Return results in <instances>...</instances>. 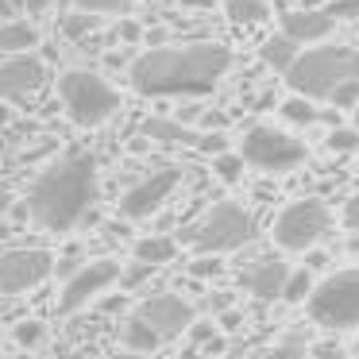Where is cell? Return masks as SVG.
Returning <instances> with one entry per match:
<instances>
[{
	"mask_svg": "<svg viewBox=\"0 0 359 359\" xmlns=\"http://www.w3.org/2000/svg\"><path fill=\"white\" fill-rule=\"evenodd\" d=\"M101 309H104V313H120V309H124V297H104Z\"/></svg>",
	"mask_w": 359,
	"mask_h": 359,
	"instance_id": "obj_36",
	"label": "cell"
},
{
	"mask_svg": "<svg viewBox=\"0 0 359 359\" xmlns=\"http://www.w3.org/2000/svg\"><path fill=\"white\" fill-rule=\"evenodd\" d=\"M259 58H263L271 70H278V74H286L290 70V62L297 58V43L290 39V35H271V39L259 47Z\"/></svg>",
	"mask_w": 359,
	"mask_h": 359,
	"instance_id": "obj_20",
	"label": "cell"
},
{
	"mask_svg": "<svg viewBox=\"0 0 359 359\" xmlns=\"http://www.w3.org/2000/svg\"><path fill=\"white\" fill-rule=\"evenodd\" d=\"M212 170H217L220 182H240L243 158H240V155H228V151H220V155H212Z\"/></svg>",
	"mask_w": 359,
	"mask_h": 359,
	"instance_id": "obj_25",
	"label": "cell"
},
{
	"mask_svg": "<svg viewBox=\"0 0 359 359\" xmlns=\"http://www.w3.org/2000/svg\"><path fill=\"white\" fill-rule=\"evenodd\" d=\"M116 282H120V263L116 259H93V263H86L81 271L70 274V282H66L62 294H58V313L70 317V313L86 309L89 302H97V297L109 294Z\"/></svg>",
	"mask_w": 359,
	"mask_h": 359,
	"instance_id": "obj_9",
	"label": "cell"
},
{
	"mask_svg": "<svg viewBox=\"0 0 359 359\" xmlns=\"http://www.w3.org/2000/svg\"><path fill=\"white\" fill-rule=\"evenodd\" d=\"M313 290V271L309 266H302V271H290L286 274V286H282V297L286 302H305Z\"/></svg>",
	"mask_w": 359,
	"mask_h": 359,
	"instance_id": "obj_22",
	"label": "cell"
},
{
	"mask_svg": "<svg viewBox=\"0 0 359 359\" xmlns=\"http://www.w3.org/2000/svg\"><path fill=\"white\" fill-rule=\"evenodd\" d=\"M344 228H348V232H359V194L344 205Z\"/></svg>",
	"mask_w": 359,
	"mask_h": 359,
	"instance_id": "obj_34",
	"label": "cell"
},
{
	"mask_svg": "<svg viewBox=\"0 0 359 359\" xmlns=\"http://www.w3.org/2000/svg\"><path fill=\"white\" fill-rule=\"evenodd\" d=\"M309 317L332 332L359 328V266L328 274L320 286L309 290Z\"/></svg>",
	"mask_w": 359,
	"mask_h": 359,
	"instance_id": "obj_6",
	"label": "cell"
},
{
	"mask_svg": "<svg viewBox=\"0 0 359 359\" xmlns=\"http://www.w3.org/2000/svg\"><path fill=\"white\" fill-rule=\"evenodd\" d=\"M336 32V20L328 16L325 8H297V12H286L282 16V35L302 47V43H320Z\"/></svg>",
	"mask_w": 359,
	"mask_h": 359,
	"instance_id": "obj_15",
	"label": "cell"
},
{
	"mask_svg": "<svg viewBox=\"0 0 359 359\" xmlns=\"http://www.w3.org/2000/svg\"><path fill=\"white\" fill-rule=\"evenodd\" d=\"M240 158H243V166H255L263 174H286V170H297L305 163V143L286 135V132H278V128L259 124L243 135Z\"/></svg>",
	"mask_w": 359,
	"mask_h": 359,
	"instance_id": "obj_7",
	"label": "cell"
},
{
	"mask_svg": "<svg viewBox=\"0 0 359 359\" xmlns=\"http://www.w3.org/2000/svg\"><path fill=\"white\" fill-rule=\"evenodd\" d=\"M55 271V255L47 248H20L0 255V294H27V290L43 286Z\"/></svg>",
	"mask_w": 359,
	"mask_h": 359,
	"instance_id": "obj_10",
	"label": "cell"
},
{
	"mask_svg": "<svg viewBox=\"0 0 359 359\" xmlns=\"http://www.w3.org/2000/svg\"><path fill=\"white\" fill-rule=\"evenodd\" d=\"M240 313H220V325H224V328H240Z\"/></svg>",
	"mask_w": 359,
	"mask_h": 359,
	"instance_id": "obj_37",
	"label": "cell"
},
{
	"mask_svg": "<svg viewBox=\"0 0 359 359\" xmlns=\"http://www.w3.org/2000/svg\"><path fill=\"white\" fill-rule=\"evenodd\" d=\"M93 12H81V16H70V20H66V24H62V32L66 35H70V39H78V35H86L89 32V24H93Z\"/></svg>",
	"mask_w": 359,
	"mask_h": 359,
	"instance_id": "obj_32",
	"label": "cell"
},
{
	"mask_svg": "<svg viewBox=\"0 0 359 359\" xmlns=\"http://www.w3.org/2000/svg\"><path fill=\"white\" fill-rule=\"evenodd\" d=\"M224 124V116H220V112H209V116H205V128H220Z\"/></svg>",
	"mask_w": 359,
	"mask_h": 359,
	"instance_id": "obj_40",
	"label": "cell"
},
{
	"mask_svg": "<svg viewBox=\"0 0 359 359\" xmlns=\"http://www.w3.org/2000/svg\"><path fill=\"white\" fill-rule=\"evenodd\" d=\"M135 0H74V8L78 12H93V16H120L128 12Z\"/></svg>",
	"mask_w": 359,
	"mask_h": 359,
	"instance_id": "obj_24",
	"label": "cell"
},
{
	"mask_svg": "<svg viewBox=\"0 0 359 359\" xmlns=\"http://www.w3.org/2000/svg\"><path fill=\"white\" fill-rule=\"evenodd\" d=\"M135 317L147 320L166 344V340H174V336L189 332V325H194L197 313H194V305H189L186 297H178V294H151L147 302L135 309Z\"/></svg>",
	"mask_w": 359,
	"mask_h": 359,
	"instance_id": "obj_12",
	"label": "cell"
},
{
	"mask_svg": "<svg viewBox=\"0 0 359 359\" xmlns=\"http://www.w3.org/2000/svg\"><path fill=\"white\" fill-rule=\"evenodd\" d=\"M286 274H290L286 263H278V259H266V263L243 271V290H248L251 297H259V302H274V297H282Z\"/></svg>",
	"mask_w": 359,
	"mask_h": 359,
	"instance_id": "obj_16",
	"label": "cell"
},
{
	"mask_svg": "<svg viewBox=\"0 0 359 359\" xmlns=\"http://www.w3.org/2000/svg\"><path fill=\"white\" fill-rule=\"evenodd\" d=\"M158 344H163V336H158L143 317H135V313H132V317H128V325H124V348L128 351H140V355H151Z\"/></svg>",
	"mask_w": 359,
	"mask_h": 359,
	"instance_id": "obj_19",
	"label": "cell"
},
{
	"mask_svg": "<svg viewBox=\"0 0 359 359\" xmlns=\"http://www.w3.org/2000/svg\"><path fill=\"white\" fill-rule=\"evenodd\" d=\"M325 0H302V8H320Z\"/></svg>",
	"mask_w": 359,
	"mask_h": 359,
	"instance_id": "obj_42",
	"label": "cell"
},
{
	"mask_svg": "<svg viewBox=\"0 0 359 359\" xmlns=\"http://www.w3.org/2000/svg\"><path fill=\"white\" fill-rule=\"evenodd\" d=\"M297 355H305V340H302V336H286V344L274 351V359H297Z\"/></svg>",
	"mask_w": 359,
	"mask_h": 359,
	"instance_id": "obj_33",
	"label": "cell"
},
{
	"mask_svg": "<svg viewBox=\"0 0 359 359\" xmlns=\"http://www.w3.org/2000/svg\"><path fill=\"white\" fill-rule=\"evenodd\" d=\"M43 332H47V328H43V320H20V325L12 328V336H16L20 348H35V344L43 340Z\"/></svg>",
	"mask_w": 359,
	"mask_h": 359,
	"instance_id": "obj_26",
	"label": "cell"
},
{
	"mask_svg": "<svg viewBox=\"0 0 359 359\" xmlns=\"http://www.w3.org/2000/svg\"><path fill=\"white\" fill-rule=\"evenodd\" d=\"M325 12H328L332 20H355V16H359V0H332Z\"/></svg>",
	"mask_w": 359,
	"mask_h": 359,
	"instance_id": "obj_31",
	"label": "cell"
},
{
	"mask_svg": "<svg viewBox=\"0 0 359 359\" xmlns=\"http://www.w3.org/2000/svg\"><path fill=\"white\" fill-rule=\"evenodd\" d=\"M8 205H12V194H8V189H0V217L8 212Z\"/></svg>",
	"mask_w": 359,
	"mask_h": 359,
	"instance_id": "obj_41",
	"label": "cell"
},
{
	"mask_svg": "<svg viewBox=\"0 0 359 359\" xmlns=\"http://www.w3.org/2000/svg\"><path fill=\"white\" fill-rule=\"evenodd\" d=\"M109 359H151V355H140V351H116V355H109Z\"/></svg>",
	"mask_w": 359,
	"mask_h": 359,
	"instance_id": "obj_39",
	"label": "cell"
},
{
	"mask_svg": "<svg viewBox=\"0 0 359 359\" xmlns=\"http://www.w3.org/2000/svg\"><path fill=\"white\" fill-rule=\"evenodd\" d=\"M0 16L12 20V16H16V4H12V0H0Z\"/></svg>",
	"mask_w": 359,
	"mask_h": 359,
	"instance_id": "obj_38",
	"label": "cell"
},
{
	"mask_svg": "<svg viewBox=\"0 0 359 359\" xmlns=\"http://www.w3.org/2000/svg\"><path fill=\"white\" fill-rule=\"evenodd\" d=\"M0 359H4V355H0Z\"/></svg>",
	"mask_w": 359,
	"mask_h": 359,
	"instance_id": "obj_45",
	"label": "cell"
},
{
	"mask_svg": "<svg viewBox=\"0 0 359 359\" xmlns=\"http://www.w3.org/2000/svg\"><path fill=\"white\" fill-rule=\"evenodd\" d=\"M286 81L297 97H328L340 81H359V50L355 47H313L290 62Z\"/></svg>",
	"mask_w": 359,
	"mask_h": 359,
	"instance_id": "obj_3",
	"label": "cell"
},
{
	"mask_svg": "<svg viewBox=\"0 0 359 359\" xmlns=\"http://www.w3.org/2000/svg\"><path fill=\"white\" fill-rule=\"evenodd\" d=\"M93 194H97V163L89 155H70L62 163L47 166L32 182L27 212H32V220L39 228L62 236L86 217Z\"/></svg>",
	"mask_w": 359,
	"mask_h": 359,
	"instance_id": "obj_2",
	"label": "cell"
},
{
	"mask_svg": "<svg viewBox=\"0 0 359 359\" xmlns=\"http://www.w3.org/2000/svg\"><path fill=\"white\" fill-rule=\"evenodd\" d=\"M328 147L332 151H359V132L355 128H336V132L328 135Z\"/></svg>",
	"mask_w": 359,
	"mask_h": 359,
	"instance_id": "obj_29",
	"label": "cell"
},
{
	"mask_svg": "<svg viewBox=\"0 0 359 359\" xmlns=\"http://www.w3.org/2000/svg\"><path fill=\"white\" fill-rule=\"evenodd\" d=\"M282 120H290V124H317V109H313L309 97H290L282 104Z\"/></svg>",
	"mask_w": 359,
	"mask_h": 359,
	"instance_id": "obj_23",
	"label": "cell"
},
{
	"mask_svg": "<svg viewBox=\"0 0 359 359\" xmlns=\"http://www.w3.org/2000/svg\"><path fill=\"white\" fill-rule=\"evenodd\" d=\"M35 43H39V32L32 20H0V55H27L35 50Z\"/></svg>",
	"mask_w": 359,
	"mask_h": 359,
	"instance_id": "obj_17",
	"label": "cell"
},
{
	"mask_svg": "<svg viewBox=\"0 0 359 359\" xmlns=\"http://www.w3.org/2000/svg\"><path fill=\"white\" fill-rule=\"evenodd\" d=\"M147 274H151V266L147 263H135V266H120V282L116 286H124V290H135V286H143V282H147Z\"/></svg>",
	"mask_w": 359,
	"mask_h": 359,
	"instance_id": "obj_30",
	"label": "cell"
},
{
	"mask_svg": "<svg viewBox=\"0 0 359 359\" xmlns=\"http://www.w3.org/2000/svg\"><path fill=\"white\" fill-rule=\"evenodd\" d=\"M271 16L266 0H228V20L236 24H263Z\"/></svg>",
	"mask_w": 359,
	"mask_h": 359,
	"instance_id": "obj_21",
	"label": "cell"
},
{
	"mask_svg": "<svg viewBox=\"0 0 359 359\" xmlns=\"http://www.w3.org/2000/svg\"><path fill=\"white\" fill-rule=\"evenodd\" d=\"M328 101H332L336 109H355L359 104V81H340V86L328 93Z\"/></svg>",
	"mask_w": 359,
	"mask_h": 359,
	"instance_id": "obj_27",
	"label": "cell"
},
{
	"mask_svg": "<svg viewBox=\"0 0 359 359\" xmlns=\"http://www.w3.org/2000/svg\"><path fill=\"white\" fill-rule=\"evenodd\" d=\"M116 32H120V39H124V43H135V39H140V32H143V27L135 24V20H124V24H120Z\"/></svg>",
	"mask_w": 359,
	"mask_h": 359,
	"instance_id": "obj_35",
	"label": "cell"
},
{
	"mask_svg": "<svg viewBox=\"0 0 359 359\" xmlns=\"http://www.w3.org/2000/svg\"><path fill=\"white\" fill-rule=\"evenodd\" d=\"M355 359H359V344H355Z\"/></svg>",
	"mask_w": 359,
	"mask_h": 359,
	"instance_id": "obj_44",
	"label": "cell"
},
{
	"mask_svg": "<svg viewBox=\"0 0 359 359\" xmlns=\"http://www.w3.org/2000/svg\"><path fill=\"white\" fill-rule=\"evenodd\" d=\"M140 132L147 135V140H158V143H182V147H197L205 151V155H220V151H228V140L224 132H194V128L178 124V120H163V116H151L140 124Z\"/></svg>",
	"mask_w": 359,
	"mask_h": 359,
	"instance_id": "obj_13",
	"label": "cell"
},
{
	"mask_svg": "<svg viewBox=\"0 0 359 359\" xmlns=\"http://www.w3.org/2000/svg\"><path fill=\"white\" fill-rule=\"evenodd\" d=\"M220 271H224L220 255H197V259H194V266H189V274H194V278H217Z\"/></svg>",
	"mask_w": 359,
	"mask_h": 359,
	"instance_id": "obj_28",
	"label": "cell"
},
{
	"mask_svg": "<svg viewBox=\"0 0 359 359\" xmlns=\"http://www.w3.org/2000/svg\"><path fill=\"white\" fill-rule=\"evenodd\" d=\"M251 236H255L251 212L236 201H220L205 212L201 224L189 228L186 240L194 243L197 255H224V251H236L243 243H251Z\"/></svg>",
	"mask_w": 359,
	"mask_h": 359,
	"instance_id": "obj_5",
	"label": "cell"
},
{
	"mask_svg": "<svg viewBox=\"0 0 359 359\" xmlns=\"http://www.w3.org/2000/svg\"><path fill=\"white\" fill-rule=\"evenodd\" d=\"M135 263H147V266H163L178 255V240L174 236H143L135 240Z\"/></svg>",
	"mask_w": 359,
	"mask_h": 359,
	"instance_id": "obj_18",
	"label": "cell"
},
{
	"mask_svg": "<svg viewBox=\"0 0 359 359\" xmlns=\"http://www.w3.org/2000/svg\"><path fill=\"white\" fill-rule=\"evenodd\" d=\"M182 182V170L178 166H166V170H155L147 174L143 182H135L132 189H128L124 197H120V217L128 220H147L151 212H158L166 205V197L178 189Z\"/></svg>",
	"mask_w": 359,
	"mask_h": 359,
	"instance_id": "obj_11",
	"label": "cell"
},
{
	"mask_svg": "<svg viewBox=\"0 0 359 359\" xmlns=\"http://www.w3.org/2000/svg\"><path fill=\"white\" fill-rule=\"evenodd\" d=\"M332 217H328V205L317 197H302V201L286 205L274 220V243L286 251H309L320 236L328 232Z\"/></svg>",
	"mask_w": 359,
	"mask_h": 359,
	"instance_id": "obj_8",
	"label": "cell"
},
{
	"mask_svg": "<svg viewBox=\"0 0 359 359\" xmlns=\"http://www.w3.org/2000/svg\"><path fill=\"white\" fill-rule=\"evenodd\" d=\"M355 132H359V104H355Z\"/></svg>",
	"mask_w": 359,
	"mask_h": 359,
	"instance_id": "obj_43",
	"label": "cell"
},
{
	"mask_svg": "<svg viewBox=\"0 0 359 359\" xmlns=\"http://www.w3.org/2000/svg\"><path fill=\"white\" fill-rule=\"evenodd\" d=\"M47 86V66L32 55H12V62L0 66V101H20Z\"/></svg>",
	"mask_w": 359,
	"mask_h": 359,
	"instance_id": "obj_14",
	"label": "cell"
},
{
	"mask_svg": "<svg viewBox=\"0 0 359 359\" xmlns=\"http://www.w3.org/2000/svg\"><path fill=\"white\" fill-rule=\"evenodd\" d=\"M232 66V50L220 43H186V47H151L135 58L132 86L143 97H205Z\"/></svg>",
	"mask_w": 359,
	"mask_h": 359,
	"instance_id": "obj_1",
	"label": "cell"
},
{
	"mask_svg": "<svg viewBox=\"0 0 359 359\" xmlns=\"http://www.w3.org/2000/svg\"><path fill=\"white\" fill-rule=\"evenodd\" d=\"M58 101H62L66 116L78 128H97L120 112V93L101 74H89V70L62 74L58 78Z\"/></svg>",
	"mask_w": 359,
	"mask_h": 359,
	"instance_id": "obj_4",
	"label": "cell"
}]
</instances>
